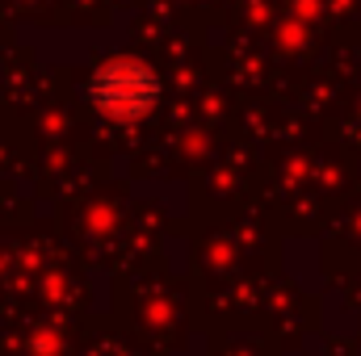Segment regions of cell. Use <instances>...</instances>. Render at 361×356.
I'll use <instances>...</instances> for the list:
<instances>
[{"label":"cell","mask_w":361,"mask_h":356,"mask_svg":"<svg viewBox=\"0 0 361 356\" xmlns=\"http://www.w3.org/2000/svg\"><path fill=\"white\" fill-rule=\"evenodd\" d=\"M92 101L109 113V117H143L152 113V105L160 101V80L147 63L139 59H114L92 76Z\"/></svg>","instance_id":"1"}]
</instances>
